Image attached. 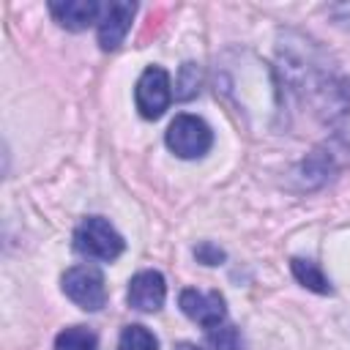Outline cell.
I'll return each instance as SVG.
<instances>
[{"instance_id": "obj_1", "label": "cell", "mask_w": 350, "mask_h": 350, "mask_svg": "<svg viewBox=\"0 0 350 350\" xmlns=\"http://www.w3.org/2000/svg\"><path fill=\"white\" fill-rule=\"evenodd\" d=\"M74 249L88 260L112 262L123 254L126 241L104 216H88L74 230Z\"/></svg>"}, {"instance_id": "obj_2", "label": "cell", "mask_w": 350, "mask_h": 350, "mask_svg": "<svg viewBox=\"0 0 350 350\" xmlns=\"http://www.w3.org/2000/svg\"><path fill=\"white\" fill-rule=\"evenodd\" d=\"M164 142L178 159H200L211 150L213 131L202 118L183 112L170 123V129L164 134Z\"/></svg>"}, {"instance_id": "obj_3", "label": "cell", "mask_w": 350, "mask_h": 350, "mask_svg": "<svg viewBox=\"0 0 350 350\" xmlns=\"http://www.w3.org/2000/svg\"><path fill=\"white\" fill-rule=\"evenodd\" d=\"M317 96L325 126H331L336 142L350 150V79H325Z\"/></svg>"}, {"instance_id": "obj_4", "label": "cell", "mask_w": 350, "mask_h": 350, "mask_svg": "<svg viewBox=\"0 0 350 350\" xmlns=\"http://www.w3.org/2000/svg\"><path fill=\"white\" fill-rule=\"evenodd\" d=\"M63 293L85 312H98L107 304V284L104 273L96 265H74L60 279Z\"/></svg>"}, {"instance_id": "obj_5", "label": "cell", "mask_w": 350, "mask_h": 350, "mask_svg": "<svg viewBox=\"0 0 350 350\" xmlns=\"http://www.w3.org/2000/svg\"><path fill=\"white\" fill-rule=\"evenodd\" d=\"M134 101L137 109L145 120H156L164 115V109L172 101V85H170V74L161 66H148L134 88Z\"/></svg>"}, {"instance_id": "obj_6", "label": "cell", "mask_w": 350, "mask_h": 350, "mask_svg": "<svg viewBox=\"0 0 350 350\" xmlns=\"http://www.w3.org/2000/svg\"><path fill=\"white\" fill-rule=\"evenodd\" d=\"M178 304H180V312H183L189 320H194L197 325H202L205 331L221 325L224 317H227V304H224V295H221L219 290L200 293V290L186 287V290L178 295Z\"/></svg>"}, {"instance_id": "obj_7", "label": "cell", "mask_w": 350, "mask_h": 350, "mask_svg": "<svg viewBox=\"0 0 350 350\" xmlns=\"http://www.w3.org/2000/svg\"><path fill=\"white\" fill-rule=\"evenodd\" d=\"M134 14H137V5L126 3V0H115V3L104 5L101 19H98V44H101L104 52H112L123 44Z\"/></svg>"}, {"instance_id": "obj_8", "label": "cell", "mask_w": 350, "mask_h": 350, "mask_svg": "<svg viewBox=\"0 0 350 350\" xmlns=\"http://www.w3.org/2000/svg\"><path fill=\"white\" fill-rule=\"evenodd\" d=\"M129 306L137 309V312H159L164 306V298H167V284H164V276L159 271H139L131 276L129 282Z\"/></svg>"}, {"instance_id": "obj_9", "label": "cell", "mask_w": 350, "mask_h": 350, "mask_svg": "<svg viewBox=\"0 0 350 350\" xmlns=\"http://www.w3.org/2000/svg\"><path fill=\"white\" fill-rule=\"evenodd\" d=\"M104 5H98L96 0H63V3H49V14L55 16V22L66 30H85L93 22L101 19Z\"/></svg>"}, {"instance_id": "obj_10", "label": "cell", "mask_w": 350, "mask_h": 350, "mask_svg": "<svg viewBox=\"0 0 350 350\" xmlns=\"http://www.w3.org/2000/svg\"><path fill=\"white\" fill-rule=\"evenodd\" d=\"M290 271H293V276L298 279V284H304L306 290L320 293V295H328V293H331V282L325 279V273L320 271L317 262L293 257V260H290Z\"/></svg>"}, {"instance_id": "obj_11", "label": "cell", "mask_w": 350, "mask_h": 350, "mask_svg": "<svg viewBox=\"0 0 350 350\" xmlns=\"http://www.w3.org/2000/svg\"><path fill=\"white\" fill-rule=\"evenodd\" d=\"M55 350H98V336L85 325H71L55 336Z\"/></svg>"}, {"instance_id": "obj_12", "label": "cell", "mask_w": 350, "mask_h": 350, "mask_svg": "<svg viewBox=\"0 0 350 350\" xmlns=\"http://www.w3.org/2000/svg\"><path fill=\"white\" fill-rule=\"evenodd\" d=\"M118 350H159V339L153 336V331H148L139 323H131L120 331L118 339Z\"/></svg>"}, {"instance_id": "obj_13", "label": "cell", "mask_w": 350, "mask_h": 350, "mask_svg": "<svg viewBox=\"0 0 350 350\" xmlns=\"http://www.w3.org/2000/svg\"><path fill=\"white\" fill-rule=\"evenodd\" d=\"M208 350H243L241 345V334L235 325H216L208 331Z\"/></svg>"}, {"instance_id": "obj_14", "label": "cell", "mask_w": 350, "mask_h": 350, "mask_svg": "<svg viewBox=\"0 0 350 350\" xmlns=\"http://www.w3.org/2000/svg\"><path fill=\"white\" fill-rule=\"evenodd\" d=\"M200 68L194 63H183L180 66V74H178V82H175V96L178 98H191L200 88Z\"/></svg>"}, {"instance_id": "obj_15", "label": "cell", "mask_w": 350, "mask_h": 350, "mask_svg": "<svg viewBox=\"0 0 350 350\" xmlns=\"http://www.w3.org/2000/svg\"><path fill=\"white\" fill-rule=\"evenodd\" d=\"M194 257L202 265H221L224 262V252L216 243H211V241H202L200 246H194Z\"/></svg>"}, {"instance_id": "obj_16", "label": "cell", "mask_w": 350, "mask_h": 350, "mask_svg": "<svg viewBox=\"0 0 350 350\" xmlns=\"http://www.w3.org/2000/svg\"><path fill=\"white\" fill-rule=\"evenodd\" d=\"M178 350H197V347H191V345H180Z\"/></svg>"}]
</instances>
